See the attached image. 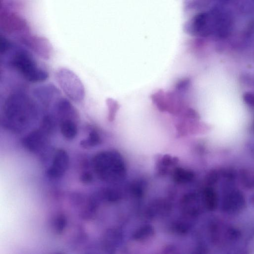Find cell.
I'll use <instances>...</instances> for the list:
<instances>
[{
  "instance_id": "obj_11",
  "label": "cell",
  "mask_w": 254,
  "mask_h": 254,
  "mask_svg": "<svg viewBox=\"0 0 254 254\" xmlns=\"http://www.w3.org/2000/svg\"><path fill=\"white\" fill-rule=\"evenodd\" d=\"M243 98L245 102L248 105L251 106H254V94L251 92L246 93L244 96Z\"/></svg>"
},
{
  "instance_id": "obj_1",
  "label": "cell",
  "mask_w": 254,
  "mask_h": 254,
  "mask_svg": "<svg viewBox=\"0 0 254 254\" xmlns=\"http://www.w3.org/2000/svg\"><path fill=\"white\" fill-rule=\"evenodd\" d=\"M79 144L81 150L72 152L50 140L22 152L14 165L19 220L31 241L52 252L93 250L111 222L117 184L109 149Z\"/></svg>"
},
{
  "instance_id": "obj_2",
  "label": "cell",
  "mask_w": 254,
  "mask_h": 254,
  "mask_svg": "<svg viewBox=\"0 0 254 254\" xmlns=\"http://www.w3.org/2000/svg\"><path fill=\"white\" fill-rule=\"evenodd\" d=\"M36 109L30 98L22 93L9 95L3 105L1 124L14 132L26 129L36 117Z\"/></svg>"
},
{
  "instance_id": "obj_6",
  "label": "cell",
  "mask_w": 254,
  "mask_h": 254,
  "mask_svg": "<svg viewBox=\"0 0 254 254\" xmlns=\"http://www.w3.org/2000/svg\"><path fill=\"white\" fill-rule=\"evenodd\" d=\"M61 134L67 140H73L78 132L76 121L71 119H64L59 121Z\"/></svg>"
},
{
  "instance_id": "obj_9",
  "label": "cell",
  "mask_w": 254,
  "mask_h": 254,
  "mask_svg": "<svg viewBox=\"0 0 254 254\" xmlns=\"http://www.w3.org/2000/svg\"><path fill=\"white\" fill-rule=\"evenodd\" d=\"M153 227L149 225H144L135 231L133 238L137 241L145 240L152 237L154 234Z\"/></svg>"
},
{
  "instance_id": "obj_7",
  "label": "cell",
  "mask_w": 254,
  "mask_h": 254,
  "mask_svg": "<svg viewBox=\"0 0 254 254\" xmlns=\"http://www.w3.org/2000/svg\"><path fill=\"white\" fill-rule=\"evenodd\" d=\"M178 162V159L168 155H165L159 158L157 167L160 174L165 175L168 173L170 168L175 166Z\"/></svg>"
},
{
  "instance_id": "obj_8",
  "label": "cell",
  "mask_w": 254,
  "mask_h": 254,
  "mask_svg": "<svg viewBox=\"0 0 254 254\" xmlns=\"http://www.w3.org/2000/svg\"><path fill=\"white\" fill-rule=\"evenodd\" d=\"M193 172L183 168H177L175 169L173 178L174 181L180 184H187L190 182L193 178Z\"/></svg>"
},
{
  "instance_id": "obj_3",
  "label": "cell",
  "mask_w": 254,
  "mask_h": 254,
  "mask_svg": "<svg viewBox=\"0 0 254 254\" xmlns=\"http://www.w3.org/2000/svg\"><path fill=\"white\" fill-rule=\"evenodd\" d=\"M9 64L30 82L43 81L48 77V73L38 66L33 56L26 50L20 49L15 51L9 60Z\"/></svg>"
},
{
  "instance_id": "obj_10",
  "label": "cell",
  "mask_w": 254,
  "mask_h": 254,
  "mask_svg": "<svg viewBox=\"0 0 254 254\" xmlns=\"http://www.w3.org/2000/svg\"><path fill=\"white\" fill-rule=\"evenodd\" d=\"M55 127V122L53 118L50 115L45 116L42 120L40 128L51 134L54 132Z\"/></svg>"
},
{
  "instance_id": "obj_4",
  "label": "cell",
  "mask_w": 254,
  "mask_h": 254,
  "mask_svg": "<svg viewBox=\"0 0 254 254\" xmlns=\"http://www.w3.org/2000/svg\"><path fill=\"white\" fill-rule=\"evenodd\" d=\"M57 78L59 84L71 99L79 101L84 98L83 85L74 73L67 69H62L57 73Z\"/></svg>"
},
{
  "instance_id": "obj_5",
  "label": "cell",
  "mask_w": 254,
  "mask_h": 254,
  "mask_svg": "<svg viewBox=\"0 0 254 254\" xmlns=\"http://www.w3.org/2000/svg\"><path fill=\"white\" fill-rule=\"evenodd\" d=\"M211 23V35L223 38L231 32L232 19L230 14L223 9L215 8L208 12Z\"/></svg>"
}]
</instances>
